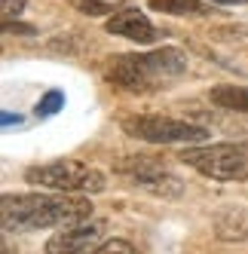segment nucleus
Here are the masks:
<instances>
[{
  "label": "nucleus",
  "mask_w": 248,
  "mask_h": 254,
  "mask_svg": "<svg viewBox=\"0 0 248 254\" xmlns=\"http://www.w3.org/2000/svg\"><path fill=\"white\" fill-rule=\"evenodd\" d=\"M181 162L211 181H248V144H202L187 147Z\"/></svg>",
  "instance_id": "20e7f679"
},
{
  "label": "nucleus",
  "mask_w": 248,
  "mask_h": 254,
  "mask_svg": "<svg viewBox=\"0 0 248 254\" xmlns=\"http://www.w3.org/2000/svg\"><path fill=\"white\" fill-rule=\"evenodd\" d=\"M3 31H9V34H34V28L31 25H19V22H3Z\"/></svg>",
  "instance_id": "f3484780"
},
{
  "label": "nucleus",
  "mask_w": 248,
  "mask_h": 254,
  "mask_svg": "<svg viewBox=\"0 0 248 254\" xmlns=\"http://www.w3.org/2000/svg\"><path fill=\"white\" fill-rule=\"evenodd\" d=\"M104 242V224L98 221H80L62 227L56 236L46 239V254H95V248Z\"/></svg>",
  "instance_id": "0eeeda50"
},
{
  "label": "nucleus",
  "mask_w": 248,
  "mask_h": 254,
  "mask_svg": "<svg viewBox=\"0 0 248 254\" xmlns=\"http://www.w3.org/2000/svg\"><path fill=\"white\" fill-rule=\"evenodd\" d=\"M211 3H224V6H239V3H248V0H211Z\"/></svg>",
  "instance_id": "a211bd4d"
},
{
  "label": "nucleus",
  "mask_w": 248,
  "mask_h": 254,
  "mask_svg": "<svg viewBox=\"0 0 248 254\" xmlns=\"http://www.w3.org/2000/svg\"><path fill=\"white\" fill-rule=\"evenodd\" d=\"M95 254H141L135 245H129L126 239H104L98 248H95Z\"/></svg>",
  "instance_id": "ddd939ff"
},
{
  "label": "nucleus",
  "mask_w": 248,
  "mask_h": 254,
  "mask_svg": "<svg viewBox=\"0 0 248 254\" xmlns=\"http://www.w3.org/2000/svg\"><path fill=\"white\" fill-rule=\"evenodd\" d=\"M211 104L224 107V111H236V114H248V86H215L208 92Z\"/></svg>",
  "instance_id": "9d476101"
},
{
  "label": "nucleus",
  "mask_w": 248,
  "mask_h": 254,
  "mask_svg": "<svg viewBox=\"0 0 248 254\" xmlns=\"http://www.w3.org/2000/svg\"><path fill=\"white\" fill-rule=\"evenodd\" d=\"M92 202L86 193H6L3 196V233H34V230H49V227H70L92 217Z\"/></svg>",
  "instance_id": "f257e3e1"
},
{
  "label": "nucleus",
  "mask_w": 248,
  "mask_h": 254,
  "mask_svg": "<svg viewBox=\"0 0 248 254\" xmlns=\"http://www.w3.org/2000/svg\"><path fill=\"white\" fill-rule=\"evenodd\" d=\"M104 31L108 34H117V37H126V40H135L141 46H147L156 40V28L150 25V19L141 9H120L114 12L108 22H104Z\"/></svg>",
  "instance_id": "6e6552de"
},
{
  "label": "nucleus",
  "mask_w": 248,
  "mask_h": 254,
  "mask_svg": "<svg viewBox=\"0 0 248 254\" xmlns=\"http://www.w3.org/2000/svg\"><path fill=\"white\" fill-rule=\"evenodd\" d=\"M77 9L86 15H111V3L104 0H77Z\"/></svg>",
  "instance_id": "4468645a"
},
{
  "label": "nucleus",
  "mask_w": 248,
  "mask_h": 254,
  "mask_svg": "<svg viewBox=\"0 0 248 254\" xmlns=\"http://www.w3.org/2000/svg\"><path fill=\"white\" fill-rule=\"evenodd\" d=\"M25 181L31 187H46L56 193H101L108 181L98 169H89L80 159H59L46 166H31L25 172Z\"/></svg>",
  "instance_id": "7ed1b4c3"
},
{
  "label": "nucleus",
  "mask_w": 248,
  "mask_h": 254,
  "mask_svg": "<svg viewBox=\"0 0 248 254\" xmlns=\"http://www.w3.org/2000/svg\"><path fill=\"white\" fill-rule=\"evenodd\" d=\"M123 132L147 144H199L208 138V129L187 120H175L163 114H135L123 120Z\"/></svg>",
  "instance_id": "39448f33"
},
{
  "label": "nucleus",
  "mask_w": 248,
  "mask_h": 254,
  "mask_svg": "<svg viewBox=\"0 0 248 254\" xmlns=\"http://www.w3.org/2000/svg\"><path fill=\"white\" fill-rule=\"evenodd\" d=\"M25 0H0V12H3V22H12L15 15H22Z\"/></svg>",
  "instance_id": "2eb2a0df"
},
{
  "label": "nucleus",
  "mask_w": 248,
  "mask_h": 254,
  "mask_svg": "<svg viewBox=\"0 0 248 254\" xmlns=\"http://www.w3.org/2000/svg\"><path fill=\"white\" fill-rule=\"evenodd\" d=\"M120 175H129L138 187H144L147 193L159 196V199H181L184 196V181L175 178L172 172H166L156 159L138 156V159H123L117 162Z\"/></svg>",
  "instance_id": "423d86ee"
},
{
  "label": "nucleus",
  "mask_w": 248,
  "mask_h": 254,
  "mask_svg": "<svg viewBox=\"0 0 248 254\" xmlns=\"http://www.w3.org/2000/svg\"><path fill=\"white\" fill-rule=\"evenodd\" d=\"M215 233L224 242H245L248 239V208L242 205H227L215 217Z\"/></svg>",
  "instance_id": "1a4fd4ad"
},
{
  "label": "nucleus",
  "mask_w": 248,
  "mask_h": 254,
  "mask_svg": "<svg viewBox=\"0 0 248 254\" xmlns=\"http://www.w3.org/2000/svg\"><path fill=\"white\" fill-rule=\"evenodd\" d=\"M187 74V56L175 46H163L153 52H123L111 59L108 80L126 92H153L163 83Z\"/></svg>",
  "instance_id": "f03ea898"
},
{
  "label": "nucleus",
  "mask_w": 248,
  "mask_h": 254,
  "mask_svg": "<svg viewBox=\"0 0 248 254\" xmlns=\"http://www.w3.org/2000/svg\"><path fill=\"white\" fill-rule=\"evenodd\" d=\"M3 254H12V248H9V236L3 233Z\"/></svg>",
  "instance_id": "6ab92c4d"
},
{
  "label": "nucleus",
  "mask_w": 248,
  "mask_h": 254,
  "mask_svg": "<svg viewBox=\"0 0 248 254\" xmlns=\"http://www.w3.org/2000/svg\"><path fill=\"white\" fill-rule=\"evenodd\" d=\"M62 107H64V92H62V89H49V92L37 101L34 114H37L40 120H46V117H52V114H59Z\"/></svg>",
  "instance_id": "f8f14e48"
},
{
  "label": "nucleus",
  "mask_w": 248,
  "mask_h": 254,
  "mask_svg": "<svg viewBox=\"0 0 248 254\" xmlns=\"http://www.w3.org/2000/svg\"><path fill=\"white\" fill-rule=\"evenodd\" d=\"M153 12L163 15H178V19H187V15H211V6L202 3V0H150Z\"/></svg>",
  "instance_id": "9b49d317"
},
{
  "label": "nucleus",
  "mask_w": 248,
  "mask_h": 254,
  "mask_svg": "<svg viewBox=\"0 0 248 254\" xmlns=\"http://www.w3.org/2000/svg\"><path fill=\"white\" fill-rule=\"evenodd\" d=\"M0 123H3V129H9V126H19L22 117H19V114H12V111H0Z\"/></svg>",
  "instance_id": "dca6fc26"
}]
</instances>
